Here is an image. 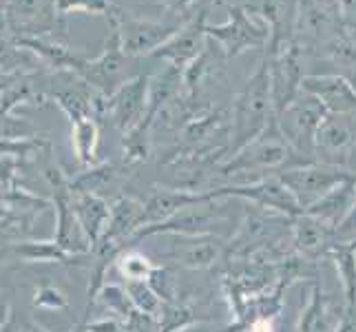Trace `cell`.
Here are the masks:
<instances>
[{
	"label": "cell",
	"mask_w": 356,
	"mask_h": 332,
	"mask_svg": "<svg viewBox=\"0 0 356 332\" xmlns=\"http://www.w3.org/2000/svg\"><path fill=\"white\" fill-rule=\"evenodd\" d=\"M277 120L275 97H273V78H270V60L261 58L259 67L252 76L245 80L243 89L239 91L235 106H232L230 120V142L226 149V157L239 153L243 146L270 127V122Z\"/></svg>",
	"instance_id": "cell-1"
},
{
	"label": "cell",
	"mask_w": 356,
	"mask_h": 332,
	"mask_svg": "<svg viewBox=\"0 0 356 332\" xmlns=\"http://www.w3.org/2000/svg\"><path fill=\"white\" fill-rule=\"evenodd\" d=\"M310 162H314V159H305L292 149L286 135L281 133L279 120H275L270 122V127L259 138L252 140L248 146H243L239 153L228 157V162L219 166V171H222V175H237L241 171H261V168L284 173V171L292 166H303Z\"/></svg>",
	"instance_id": "cell-2"
},
{
	"label": "cell",
	"mask_w": 356,
	"mask_h": 332,
	"mask_svg": "<svg viewBox=\"0 0 356 332\" xmlns=\"http://www.w3.org/2000/svg\"><path fill=\"white\" fill-rule=\"evenodd\" d=\"M228 11V20L222 24H206V35L224 49L226 58H237L248 49H268L270 29L266 24L250 16L243 5L224 3Z\"/></svg>",
	"instance_id": "cell-3"
},
{
	"label": "cell",
	"mask_w": 356,
	"mask_h": 332,
	"mask_svg": "<svg viewBox=\"0 0 356 332\" xmlns=\"http://www.w3.org/2000/svg\"><path fill=\"white\" fill-rule=\"evenodd\" d=\"M277 177L286 184V189L294 195L301 208H308L325 198L330 191H334L339 184L354 180L356 173L339 164L310 162L303 166H292Z\"/></svg>",
	"instance_id": "cell-4"
},
{
	"label": "cell",
	"mask_w": 356,
	"mask_h": 332,
	"mask_svg": "<svg viewBox=\"0 0 356 332\" xmlns=\"http://www.w3.org/2000/svg\"><path fill=\"white\" fill-rule=\"evenodd\" d=\"M5 22L14 38H54L56 31L67 29L56 0H7Z\"/></svg>",
	"instance_id": "cell-5"
},
{
	"label": "cell",
	"mask_w": 356,
	"mask_h": 332,
	"mask_svg": "<svg viewBox=\"0 0 356 332\" xmlns=\"http://www.w3.org/2000/svg\"><path fill=\"white\" fill-rule=\"evenodd\" d=\"M341 33H346V24L339 0H299L294 38L308 52H318Z\"/></svg>",
	"instance_id": "cell-6"
},
{
	"label": "cell",
	"mask_w": 356,
	"mask_h": 332,
	"mask_svg": "<svg viewBox=\"0 0 356 332\" xmlns=\"http://www.w3.org/2000/svg\"><path fill=\"white\" fill-rule=\"evenodd\" d=\"M330 116L321 100H316L310 93H301L284 113L277 116L281 133L286 135L290 146L305 159H314V138L318 127ZM316 162V159H314Z\"/></svg>",
	"instance_id": "cell-7"
},
{
	"label": "cell",
	"mask_w": 356,
	"mask_h": 332,
	"mask_svg": "<svg viewBox=\"0 0 356 332\" xmlns=\"http://www.w3.org/2000/svg\"><path fill=\"white\" fill-rule=\"evenodd\" d=\"M129 69H131V56L124 52V47H122L120 29L115 24H111V33L106 35L104 52L95 60H87L84 67L80 69L78 78H82L100 95L111 97L122 84L131 80L127 73Z\"/></svg>",
	"instance_id": "cell-8"
},
{
	"label": "cell",
	"mask_w": 356,
	"mask_h": 332,
	"mask_svg": "<svg viewBox=\"0 0 356 332\" xmlns=\"http://www.w3.org/2000/svg\"><path fill=\"white\" fill-rule=\"evenodd\" d=\"M308 54L310 52L297 38L277 49V52H266L270 60V78H273V97H275L277 116L284 113L303 93L301 91V82L305 78L303 60Z\"/></svg>",
	"instance_id": "cell-9"
},
{
	"label": "cell",
	"mask_w": 356,
	"mask_h": 332,
	"mask_svg": "<svg viewBox=\"0 0 356 332\" xmlns=\"http://www.w3.org/2000/svg\"><path fill=\"white\" fill-rule=\"evenodd\" d=\"M44 177L51 184V193H54V208H56V237L54 242L63 248L65 253L78 257L93 251L91 242L84 235V230L80 228L76 215H73L71 208V189H69V180L63 175V171L56 166H47L44 168Z\"/></svg>",
	"instance_id": "cell-10"
},
{
	"label": "cell",
	"mask_w": 356,
	"mask_h": 332,
	"mask_svg": "<svg viewBox=\"0 0 356 332\" xmlns=\"http://www.w3.org/2000/svg\"><path fill=\"white\" fill-rule=\"evenodd\" d=\"M115 27L120 29L122 47L131 58L138 56H151L157 47H162L168 38L179 31L184 22L177 20H146V18H131L127 14H122L115 22Z\"/></svg>",
	"instance_id": "cell-11"
},
{
	"label": "cell",
	"mask_w": 356,
	"mask_h": 332,
	"mask_svg": "<svg viewBox=\"0 0 356 332\" xmlns=\"http://www.w3.org/2000/svg\"><path fill=\"white\" fill-rule=\"evenodd\" d=\"M206 14H208V7L204 3H200V7L193 14V18L181 24L179 31L173 35V38H168L162 47H157L155 52L151 54V58L168 60V65H173V67H177L181 71L186 69L193 60L204 52V47L208 42Z\"/></svg>",
	"instance_id": "cell-12"
},
{
	"label": "cell",
	"mask_w": 356,
	"mask_h": 332,
	"mask_svg": "<svg viewBox=\"0 0 356 332\" xmlns=\"http://www.w3.org/2000/svg\"><path fill=\"white\" fill-rule=\"evenodd\" d=\"M149 89H151V76L140 73V76L127 80L111 97H106V116H111L113 125L122 133L133 131L146 116V109H149Z\"/></svg>",
	"instance_id": "cell-13"
},
{
	"label": "cell",
	"mask_w": 356,
	"mask_h": 332,
	"mask_svg": "<svg viewBox=\"0 0 356 332\" xmlns=\"http://www.w3.org/2000/svg\"><path fill=\"white\" fill-rule=\"evenodd\" d=\"M213 198H243L264 208H273L288 215L290 219L303 213L299 202L294 200V195L286 189V184L279 177H264L252 184H243V187H226V189H215L211 191Z\"/></svg>",
	"instance_id": "cell-14"
},
{
	"label": "cell",
	"mask_w": 356,
	"mask_h": 332,
	"mask_svg": "<svg viewBox=\"0 0 356 332\" xmlns=\"http://www.w3.org/2000/svg\"><path fill=\"white\" fill-rule=\"evenodd\" d=\"M243 7L250 16L259 18L270 29V45L266 52H277L294 40L299 0H250Z\"/></svg>",
	"instance_id": "cell-15"
},
{
	"label": "cell",
	"mask_w": 356,
	"mask_h": 332,
	"mask_svg": "<svg viewBox=\"0 0 356 332\" xmlns=\"http://www.w3.org/2000/svg\"><path fill=\"white\" fill-rule=\"evenodd\" d=\"M301 91L321 100L330 113H356V87L341 73H325V76H305Z\"/></svg>",
	"instance_id": "cell-16"
},
{
	"label": "cell",
	"mask_w": 356,
	"mask_h": 332,
	"mask_svg": "<svg viewBox=\"0 0 356 332\" xmlns=\"http://www.w3.org/2000/svg\"><path fill=\"white\" fill-rule=\"evenodd\" d=\"M208 202H215L211 191H204V193H193V191H181V189L155 191L149 198V202L144 204L140 228L142 226L162 224V221H166L170 217H175L177 213H181L184 208H191V206H197V204H208Z\"/></svg>",
	"instance_id": "cell-17"
},
{
	"label": "cell",
	"mask_w": 356,
	"mask_h": 332,
	"mask_svg": "<svg viewBox=\"0 0 356 332\" xmlns=\"http://www.w3.org/2000/svg\"><path fill=\"white\" fill-rule=\"evenodd\" d=\"M354 146H356V113H346V116L330 113L316 131L314 138L316 153L337 155V164L341 166L339 155L346 159Z\"/></svg>",
	"instance_id": "cell-18"
},
{
	"label": "cell",
	"mask_w": 356,
	"mask_h": 332,
	"mask_svg": "<svg viewBox=\"0 0 356 332\" xmlns=\"http://www.w3.org/2000/svg\"><path fill=\"white\" fill-rule=\"evenodd\" d=\"M20 47L40 60L49 71H67V73H80V69L87 63V58L76 54L69 45L60 42L58 38H16Z\"/></svg>",
	"instance_id": "cell-19"
},
{
	"label": "cell",
	"mask_w": 356,
	"mask_h": 332,
	"mask_svg": "<svg viewBox=\"0 0 356 332\" xmlns=\"http://www.w3.org/2000/svg\"><path fill=\"white\" fill-rule=\"evenodd\" d=\"M354 204H356V177L339 184L334 191H330L325 198H321L316 204L303 208V213L318 219V221H323L325 226L334 228V232H337V228L352 213Z\"/></svg>",
	"instance_id": "cell-20"
},
{
	"label": "cell",
	"mask_w": 356,
	"mask_h": 332,
	"mask_svg": "<svg viewBox=\"0 0 356 332\" xmlns=\"http://www.w3.org/2000/svg\"><path fill=\"white\" fill-rule=\"evenodd\" d=\"M71 208L84 235H87L91 246H95L106 230L108 217H111V206L97 193H82L71 198Z\"/></svg>",
	"instance_id": "cell-21"
},
{
	"label": "cell",
	"mask_w": 356,
	"mask_h": 332,
	"mask_svg": "<svg viewBox=\"0 0 356 332\" xmlns=\"http://www.w3.org/2000/svg\"><path fill=\"white\" fill-rule=\"evenodd\" d=\"M144 213V204L138 202L135 198H118L111 204V217H108V224L102 239L97 244H108V246H122L127 237H133L135 230L140 228ZM95 244V246H97ZM93 246V248H95Z\"/></svg>",
	"instance_id": "cell-22"
},
{
	"label": "cell",
	"mask_w": 356,
	"mask_h": 332,
	"mask_svg": "<svg viewBox=\"0 0 356 332\" xmlns=\"http://www.w3.org/2000/svg\"><path fill=\"white\" fill-rule=\"evenodd\" d=\"M0 260L22 262V264H63L71 266L76 257L65 253L60 246L51 242H16L0 248Z\"/></svg>",
	"instance_id": "cell-23"
},
{
	"label": "cell",
	"mask_w": 356,
	"mask_h": 332,
	"mask_svg": "<svg viewBox=\"0 0 356 332\" xmlns=\"http://www.w3.org/2000/svg\"><path fill=\"white\" fill-rule=\"evenodd\" d=\"M292 226H294V244L308 257L325 255L330 246L334 244V228L325 226L323 221H318L305 213L292 217Z\"/></svg>",
	"instance_id": "cell-24"
},
{
	"label": "cell",
	"mask_w": 356,
	"mask_h": 332,
	"mask_svg": "<svg viewBox=\"0 0 356 332\" xmlns=\"http://www.w3.org/2000/svg\"><path fill=\"white\" fill-rule=\"evenodd\" d=\"M325 255L337 264L343 294H346V308L356 310V239L334 242Z\"/></svg>",
	"instance_id": "cell-25"
},
{
	"label": "cell",
	"mask_w": 356,
	"mask_h": 332,
	"mask_svg": "<svg viewBox=\"0 0 356 332\" xmlns=\"http://www.w3.org/2000/svg\"><path fill=\"white\" fill-rule=\"evenodd\" d=\"M97 144H100V127H97L95 118H87L71 125L73 153H76V159L84 168L100 164V159H97Z\"/></svg>",
	"instance_id": "cell-26"
},
{
	"label": "cell",
	"mask_w": 356,
	"mask_h": 332,
	"mask_svg": "<svg viewBox=\"0 0 356 332\" xmlns=\"http://www.w3.org/2000/svg\"><path fill=\"white\" fill-rule=\"evenodd\" d=\"M299 332H332V315L321 286L312 288L310 303L305 306L299 319Z\"/></svg>",
	"instance_id": "cell-27"
},
{
	"label": "cell",
	"mask_w": 356,
	"mask_h": 332,
	"mask_svg": "<svg viewBox=\"0 0 356 332\" xmlns=\"http://www.w3.org/2000/svg\"><path fill=\"white\" fill-rule=\"evenodd\" d=\"M118 166L108 164V162H100L91 168H84L82 173H78L76 177L69 180V189L71 195H82V193H97L102 187H106L118 175Z\"/></svg>",
	"instance_id": "cell-28"
},
{
	"label": "cell",
	"mask_w": 356,
	"mask_h": 332,
	"mask_svg": "<svg viewBox=\"0 0 356 332\" xmlns=\"http://www.w3.org/2000/svg\"><path fill=\"white\" fill-rule=\"evenodd\" d=\"M56 7L63 18H67L69 14H93V16H104L108 24L115 22L124 14L113 0H56Z\"/></svg>",
	"instance_id": "cell-29"
},
{
	"label": "cell",
	"mask_w": 356,
	"mask_h": 332,
	"mask_svg": "<svg viewBox=\"0 0 356 332\" xmlns=\"http://www.w3.org/2000/svg\"><path fill=\"white\" fill-rule=\"evenodd\" d=\"M42 153H51V144L42 138H0V157L31 159Z\"/></svg>",
	"instance_id": "cell-30"
},
{
	"label": "cell",
	"mask_w": 356,
	"mask_h": 332,
	"mask_svg": "<svg viewBox=\"0 0 356 332\" xmlns=\"http://www.w3.org/2000/svg\"><path fill=\"white\" fill-rule=\"evenodd\" d=\"M127 294L131 303L135 306V310H140L142 315L155 317L162 313V297L153 290L149 281H127Z\"/></svg>",
	"instance_id": "cell-31"
},
{
	"label": "cell",
	"mask_w": 356,
	"mask_h": 332,
	"mask_svg": "<svg viewBox=\"0 0 356 332\" xmlns=\"http://www.w3.org/2000/svg\"><path fill=\"white\" fill-rule=\"evenodd\" d=\"M118 268L127 281H149L151 275L155 273V266L151 264V260H146L138 251H129L124 255H120Z\"/></svg>",
	"instance_id": "cell-32"
},
{
	"label": "cell",
	"mask_w": 356,
	"mask_h": 332,
	"mask_svg": "<svg viewBox=\"0 0 356 332\" xmlns=\"http://www.w3.org/2000/svg\"><path fill=\"white\" fill-rule=\"evenodd\" d=\"M97 297L102 299V303L111 313L124 317V322L135 313V306L131 303L127 290L120 288V286H102V290H100V294H97Z\"/></svg>",
	"instance_id": "cell-33"
},
{
	"label": "cell",
	"mask_w": 356,
	"mask_h": 332,
	"mask_svg": "<svg viewBox=\"0 0 356 332\" xmlns=\"http://www.w3.org/2000/svg\"><path fill=\"white\" fill-rule=\"evenodd\" d=\"M33 308L44 310H67L69 301L56 286H40L33 292Z\"/></svg>",
	"instance_id": "cell-34"
},
{
	"label": "cell",
	"mask_w": 356,
	"mask_h": 332,
	"mask_svg": "<svg viewBox=\"0 0 356 332\" xmlns=\"http://www.w3.org/2000/svg\"><path fill=\"white\" fill-rule=\"evenodd\" d=\"M202 0H162V7L166 11V18L186 22L193 18V14L197 11Z\"/></svg>",
	"instance_id": "cell-35"
},
{
	"label": "cell",
	"mask_w": 356,
	"mask_h": 332,
	"mask_svg": "<svg viewBox=\"0 0 356 332\" xmlns=\"http://www.w3.org/2000/svg\"><path fill=\"white\" fill-rule=\"evenodd\" d=\"M22 168V159L18 157H0V187L16 189L18 184V171Z\"/></svg>",
	"instance_id": "cell-36"
},
{
	"label": "cell",
	"mask_w": 356,
	"mask_h": 332,
	"mask_svg": "<svg viewBox=\"0 0 356 332\" xmlns=\"http://www.w3.org/2000/svg\"><path fill=\"white\" fill-rule=\"evenodd\" d=\"M348 239H356V204L352 208V213L348 215V219L343 221L334 232V242H348Z\"/></svg>",
	"instance_id": "cell-37"
},
{
	"label": "cell",
	"mask_w": 356,
	"mask_h": 332,
	"mask_svg": "<svg viewBox=\"0 0 356 332\" xmlns=\"http://www.w3.org/2000/svg\"><path fill=\"white\" fill-rule=\"evenodd\" d=\"M84 332H122L115 319H102V322H93V324H87Z\"/></svg>",
	"instance_id": "cell-38"
},
{
	"label": "cell",
	"mask_w": 356,
	"mask_h": 332,
	"mask_svg": "<svg viewBox=\"0 0 356 332\" xmlns=\"http://www.w3.org/2000/svg\"><path fill=\"white\" fill-rule=\"evenodd\" d=\"M9 315H11V310H9V301H7V297H5V292L0 290V328H5V326L9 324Z\"/></svg>",
	"instance_id": "cell-39"
},
{
	"label": "cell",
	"mask_w": 356,
	"mask_h": 332,
	"mask_svg": "<svg viewBox=\"0 0 356 332\" xmlns=\"http://www.w3.org/2000/svg\"><path fill=\"white\" fill-rule=\"evenodd\" d=\"M0 33H7V22H5V3L0 0Z\"/></svg>",
	"instance_id": "cell-40"
}]
</instances>
